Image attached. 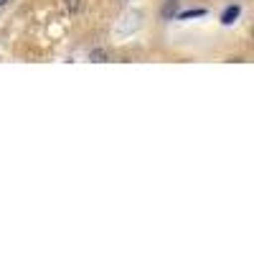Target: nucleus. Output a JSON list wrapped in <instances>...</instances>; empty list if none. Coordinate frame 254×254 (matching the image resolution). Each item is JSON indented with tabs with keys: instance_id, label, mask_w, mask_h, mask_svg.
<instances>
[{
	"instance_id": "obj_1",
	"label": "nucleus",
	"mask_w": 254,
	"mask_h": 254,
	"mask_svg": "<svg viewBox=\"0 0 254 254\" xmlns=\"http://www.w3.org/2000/svg\"><path fill=\"white\" fill-rule=\"evenodd\" d=\"M239 13H242L239 5H229V8L224 10V15H221V23H224V26H231V23L239 18Z\"/></svg>"
},
{
	"instance_id": "obj_2",
	"label": "nucleus",
	"mask_w": 254,
	"mask_h": 254,
	"mask_svg": "<svg viewBox=\"0 0 254 254\" xmlns=\"http://www.w3.org/2000/svg\"><path fill=\"white\" fill-rule=\"evenodd\" d=\"M201 15H206V10L203 8H196V10H183L178 18H183V20H188V18H201Z\"/></svg>"
},
{
	"instance_id": "obj_3",
	"label": "nucleus",
	"mask_w": 254,
	"mask_h": 254,
	"mask_svg": "<svg viewBox=\"0 0 254 254\" xmlns=\"http://www.w3.org/2000/svg\"><path fill=\"white\" fill-rule=\"evenodd\" d=\"M89 56H92V61H107V51H102V49H97V51H92Z\"/></svg>"
},
{
	"instance_id": "obj_4",
	"label": "nucleus",
	"mask_w": 254,
	"mask_h": 254,
	"mask_svg": "<svg viewBox=\"0 0 254 254\" xmlns=\"http://www.w3.org/2000/svg\"><path fill=\"white\" fill-rule=\"evenodd\" d=\"M64 3H66V8L71 13H79V8H81V0H64Z\"/></svg>"
},
{
	"instance_id": "obj_5",
	"label": "nucleus",
	"mask_w": 254,
	"mask_h": 254,
	"mask_svg": "<svg viewBox=\"0 0 254 254\" xmlns=\"http://www.w3.org/2000/svg\"><path fill=\"white\" fill-rule=\"evenodd\" d=\"M5 3H8V0H0V8H3V5H5Z\"/></svg>"
}]
</instances>
